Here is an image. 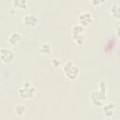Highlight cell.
I'll return each mask as SVG.
<instances>
[{
  "mask_svg": "<svg viewBox=\"0 0 120 120\" xmlns=\"http://www.w3.org/2000/svg\"><path fill=\"white\" fill-rule=\"evenodd\" d=\"M98 90L102 93H105L106 94V90H107V84L104 82H99L98 83Z\"/></svg>",
  "mask_w": 120,
  "mask_h": 120,
  "instance_id": "5bb4252c",
  "label": "cell"
},
{
  "mask_svg": "<svg viewBox=\"0 0 120 120\" xmlns=\"http://www.w3.org/2000/svg\"><path fill=\"white\" fill-rule=\"evenodd\" d=\"M63 72L68 79H69L70 81H74L80 74V68L74 62L68 61L63 66Z\"/></svg>",
  "mask_w": 120,
  "mask_h": 120,
  "instance_id": "7a4b0ae2",
  "label": "cell"
},
{
  "mask_svg": "<svg viewBox=\"0 0 120 120\" xmlns=\"http://www.w3.org/2000/svg\"><path fill=\"white\" fill-rule=\"evenodd\" d=\"M102 110H103V113L106 117L110 118L113 115V112L115 111V104L112 101H108L105 102L102 106Z\"/></svg>",
  "mask_w": 120,
  "mask_h": 120,
  "instance_id": "ba28073f",
  "label": "cell"
},
{
  "mask_svg": "<svg viewBox=\"0 0 120 120\" xmlns=\"http://www.w3.org/2000/svg\"><path fill=\"white\" fill-rule=\"evenodd\" d=\"M15 58L14 52L7 47H3L0 49V59L3 63H11Z\"/></svg>",
  "mask_w": 120,
  "mask_h": 120,
  "instance_id": "5b68a950",
  "label": "cell"
},
{
  "mask_svg": "<svg viewBox=\"0 0 120 120\" xmlns=\"http://www.w3.org/2000/svg\"><path fill=\"white\" fill-rule=\"evenodd\" d=\"M18 95L20 98L23 99L32 98L36 94V87L30 82H24L18 88Z\"/></svg>",
  "mask_w": 120,
  "mask_h": 120,
  "instance_id": "6da1fadb",
  "label": "cell"
},
{
  "mask_svg": "<svg viewBox=\"0 0 120 120\" xmlns=\"http://www.w3.org/2000/svg\"><path fill=\"white\" fill-rule=\"evenodd\" d=\"M26 111V107L23 104H18L15 107V112L18 116H22Z\"/></svg>",
  "mask_w": 120,
  "mask_h": 120,
  "instance_id": "4fadbf2b",
  "label": "cell"
},
{
  "mask_svg": "<svg viewBox=\"0 0 120 120\" xmlns=\"http://www.w3.org/2000/svg\"><path fill=\"white\" fill-rule=\"evenodd\" d=\"M52 64L53 65L54 68H58L60 66V61L58 59H56V58H53L52 61Z\"/></svg>",
  "mask_w": 120,
  "mask_h": 120,
  "instance_id": "9a60e30c",
  "label": "cell"
},
{
  "mask_svg": "<svg viewBox=\"0 0 120 120\" xmlns=\"http://www.w3.org/2000/svg\"><path fill=\"white\" fill-rule=\"evenodd\" d=\"M39 51L42 52V53H45V54H51L52 49V46L49 44V43H43L40 45L39 47Z\"/></svg>",
  "mask_w": 120,
  "mask_h": 120,
  "instance_id": "7c38bea8",
  "label": "cell"
},
{
  "mask_svg": "<svg viewBox=\"0 0 120 120\" xmlns=\"http://www.w3.org/2000/svg\"><path fill=\"white\" fill-rule=\"evenodd\" d=\"M22 39V35L20 32L18 31H13L9 34L8 36V43L12 44V45H16L17 43H19Z\"/></svg>",
  "mask_w": 120,
  "mask_h": 120,
  "instance_id": "9c48e42d",
  "label": "cell"
},
{
  "mask_svg": "<svg viewBox=\"0 0 120 120\" xmlns=\"http://www.w3.org/2000/svg\"><path fill=\"white\" fill-rule=\"evenodd\" d=\"M71 38L77 45H82L85 41L84 27L80 25L79 23L73 25L71 28Z\"/></svg>",
  "mask_w": 120,
  "mask_h": 120,
  "instance_id": "3957f363",
  "label": "cell"
},
{
  "mask_svg": "<svg viewBox=\"0 0 120 120\" xmlns=\"http://www.w3.org/2000/svg\"><path fill=\"white\" fill-rule=\"evenodd\" d=\"M93 21H94V18H93L92 13L90 11H87V10H84V11L81 12L79 14V16H78L79 24L83 26V27L88 26Z\"/></svg>",
  "mask_w": 120,
  "mask_h": 120,
  "instance_id": "8992f818",
  "label": "cell"
},
{
  "mask_svg": "<svg viewBox=\"0 0 120 120\" xmlns=\"http://www.w3.org/2000/svg\"><path fill=\"white\" fill-rule=\"evenodd\" d=\"M23 23L29 27H35L38 23V18L33 13H27L22 18Z\"/></svg>",
  "mask_w": 120,
  "mask_h": 120,
  "instance_id": "52a82bcc",
  "label": "cell"
},
{
  "mask_svg": "<svg viewBox=\"0 0 120 120\" xmlns=\"http://www.w3.org/2000/svg\"><path fill=\"white\" fill-rule=\"evenodd\" d=\"M12 6L14 8H21V9H26L28 7V3L26 0H14L12 1Z\"/></svg>",
  "mask_w": 120,
  "mask_h": 120,
  "instance_id": "8fae6325",
  "label": "cell"
},
{
  "mask_svg": "<svg viewBox=\"0 0 120 120\" xmlns=\"http://www.w3.org/2000/svg\"><path fill=\"white\" fill-rule=\"evenodd\" d=\"M110 13H111V15L114 19H116V20L119 19L120 9H119V4H118V2H115V3H113L111 6V8H110Z\"/></svg>",
  "mask_w": 120,
  "mask_h": 120,
  "instance_id": "30bf717a",
  "label": "cell"
},
{
  "mask_svg": "<svg viewBox=\"0 0 120 120\" xmlns=\"http://www.w3.org/2000/svg\"><path fill=\"white\" fill-rule=\"evenodd\" d=\"M106 100H107L106 94L100 92L99 90L92 91L90 94V101L95 106H103Z\"/></svg>",
  "mask_w": 120,
  "mask_h": 120,
  "instance_id": "277c9868",
  "label": "cell"
},
{
  "mask_svg": "<svg viewBox=\"0 0 120 120\" xmlns=\"http://www.w3.org/2000/svg\"><path fill=\"white\" fill-rule=\"evenodd\" d=\"M103 3H104L103 0H101V1H98V0H93V1H91V4L93 6H98V5H101Z\"/></svg>",
  "mask_w": 120,
  "mask_h": 120,
  "instance_id": "2e32d148",
  "label": "cell"
}]
</instances>
